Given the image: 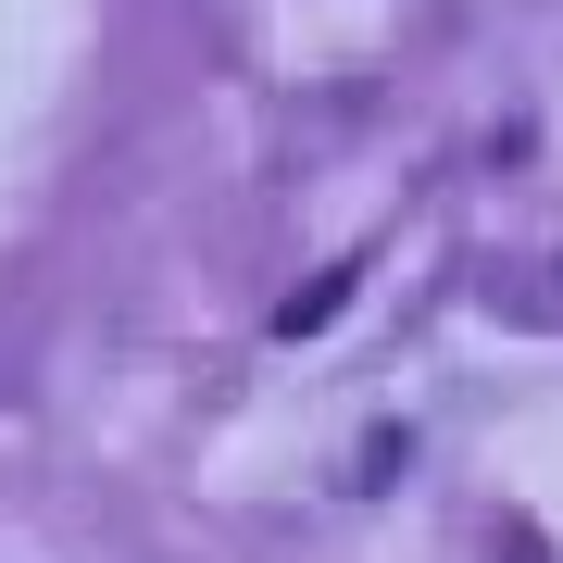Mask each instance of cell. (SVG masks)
<instances>
[{
	"mask_svg": "<svg viewBox=\"0 0 563 563\" xmlns=\"http://www.w3.org/2000/svg\"><path fill=\"white\" fill-rule=\"evenodd\" d=\"M339 301H351V263H339V276H313V288H288L276 339H313V325H339Z\"/></svg>",
	"mask_w": 563,
	"mask_h": 563,
	"instance_id": "1",
	"label": "cell"
}]
</instances>
